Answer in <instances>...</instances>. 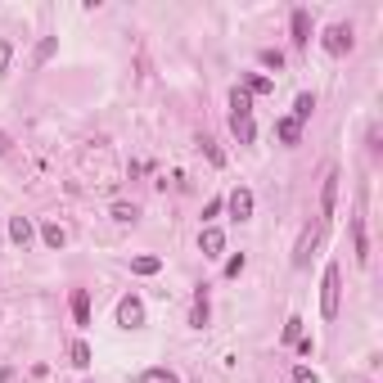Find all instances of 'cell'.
I'll return each instance as SVG.
<instances>
[{"mask_svg":"<svg viewBox=\"0 0 383 383\" xmlns=\"http://www.w3.org/2000/svg\"><path fill=\"white\" fill-rule=\"evenodd\" d=\"M338 302H343V270H338V262H329L325 275H320V316L338 320Z\"/></svg>","mask_w":383,"mask_h":383,"instance_id":"1","label":"cell"},{"mask_svg":"<svg viewBox=\"0 0 383 383\" xmlns=\"http://www.w3.org/2000/svg\"><path fill=\"white\" fill-rule=\"evenodd\" d=\"M118 325L122 329H140L144 325V302L135 298V293H127V298L118 302Z\"/></svg>","mask_w":383,"mask_h":383,"instance_id":"2","label":"cell"},{"mask_svg":"<svg viewBox=\"0 0 383 383\" xmlns=\"http://www.w3.org/2000/svg\"><path fill=\"white\" fill-rule=\"evenodd\" d=\"M325 50L329 55H348L352 50V28L348 23H329L325 28Z\"/></svg>","mask_w":383,"mask_h":383,"instance_id":"3","label":"cell"},{"mask_svg":"<svg viewBox=\"0 0 383 383\" xmlns=\"http://www.w3.org/2000/svg\"><path fill=\"white\" fill-rule=\"evenodd\" d=\"M226 207H230V217H234V221H248V217H253V190H248V185H239V190H230Z\"/></svg>","mask_w":383,"mask_h":383,"instance_id":"4","label":"cell"},{"mask_svg":"<svg viewBox=\"0 0 383 383\" xmlns=\"http://www.w3.org/2000/svg\"><path fill=\"white\" fill-rule=\"evenodd\" d=\"M333 207H338V171L325 176V190H320V221H333Z\"/></svg>","mask_w":383,"mask_h":383,"instance_id":"5","label":"cell"},{"mask_svg":"<svg viewBox=\"0 0 383 383\" xmlns=\"http://www.w3.org/2000/svg\"><path fill=\"white\" fill-rule=\"evenodd\" d=\"M289 28H293V45H298V50H307V45H311V14H307V9H293Z\"/></svg>","mask_w":383,"mask_h":383,"instance_id":"6","label":"cell"},{"mask_svg":"<svg viewBox=\"0 0 383 383\" xmlns=\"http://www.w3.org/2000/svg\"><path fill=\"white\" fill-rule=\"evenodd\" d=\"M316 244H320V221H316V226H307V230H302V239H298V253H293V266H307V262H311V248H316Z\"/></svg>","mask_w":383,"mask_h":383,"instance_id":"7","label":"cell"},{"mask_svg":"<svg viewBox=\"0 0 383 383\" xmlns=\"http://www.w3.org/2000/svg\"><path fill=\"white\" fill-rule=\"evenodd\" d=\"M199 248H203V257H221V253H226V234H221L217 226H207L199 234Z\"/></svg>","mask_w":383,"mask_h":383,"instance_id":"8","label":"cell"},{"mask_svg":"<svg viewBox=\"0 0 383 383\" xmlns=\"http://www.w3.org/2000/svg\"><path fill=\"white\" fill-rule=\"evenodd\" d=\"M230 131L239 135V144H253L257 131H253V113H230Z\"/></svg>","mask_w":383,"mask_h":383,"instance_id":"9","label":"cell"},{"mask_svg":"<svg viewBox=\"0 0 383 383\" xmlns=\"http://www.w3.org/2000/svg\"><path fill=\"white\" fill-rule=\"evenodd\" d=\"M275 135H280V144H298L302 140V122L298 118H280L275 122Z\"/></svg>","mask_w":383,"mask_h":383,"instance_id":"10","label":"cell"},{"mask_svg":"<svg viewBox=\"0 0 383 383\" xmlns=\"http://www.w3.org/2000/svg\"><path fill=\"white\" fill-rule=\"evenodd\" d=\"M41 239H45V248H64V244H68V230L64 226H59V221H45V226H41Z\"/></svg>","mask_w":383,"mask_h":383,"instance_id":"11","label":"cell"},{"mask_svg":"<svg viewBox=\"0 0 383 383\" xmlns=\"http://www.w3.org/2000/svg\"><path fill=\"white\" fill-rule=\"evenodd\" d=\"M239 91H244V95H270V91H275V81H270L266 72H253V77H244Z\"/></svg>","mask_w":383,"mask_h":383,"instance_id":"12","label":"cell"},{"mask_svg":"<svg viewBox=\"0 0 383 383\" xmlns=\"http://www.w3.org/2000/svg\"><path fill=\"white\" fill-rule=\"evenodd\" d=\"M352 239H356V262H370V239H365V221L361 217H352Z\"/></svg>","mask_w":383,"mask_h":383,"instance_id":"13","label":"cell"},{"mask_svg":"<svg viewBox=\"0 0 383 383\" xmlns=\"http://www.w3.org/2000/svg\"><path fill=\"white\" fill-rule=\"evenodd\" d=\"M9 239H14L18 248H28V244H32V221L28 217H14V221H9Z\"/></svg>","mask_w":383,"mask_h":383,"instance_id":"14","label":"cell"},{"mask_svg":"<svg viewBox=\"0 0 383 383\" xmlns=\"http://www.w3.org/2000/svg\"><path fill=\"white\" fill-rule=\"evenodd\" d=\"M72 316H77V325H91V298H86V289L72 293Z\"/></svg>","mask_w":383,"mask_h":383,"instance_id":"15","label":"cell"},{"mask_svg":"<svg viewBox=\"0 0 383 383\" xmlns=\"http://www.w3.org/2000/svg\"><path fill=\"white\" fill-rule=\"evenodd\" d=\"M131 270H135V275H158V270H163V257L144 253V257H135V262H131Z\"/></svg>","mask_w":383,"mask_h":383,"instance_id":"16","label":"cell"},{"mask_svg":"<svg viewBox=\"0 0 383 383\" xmlns=\"http://www.w3.org/2000/svg\"><path fill=\"white\" fill-rule=\"evenodd\" d=\"M55 50H59V36H45V41L36 45V59H32V64H36V68H41V64H50Z\"/></svg>","mask_w":383,"mask_h":383,"instance_id":"17","label":"cell"},{"mask_svg":"<svg viewBox=\"0 0 383 383\" xmlns=\"http://www.w3.org/2000/svg\"><path fill=\"white\" fill-rule=\"evenodd\" d=\"M190 325H194V329H203V325H207V293H203V289H199V298H194V311H190Z\"/></svg>","mask_w":383,"mask_h":383,"instance_id":"18","label":"cell"},{"mask_svg":"<svg viewBox=\"0 0 383 383\" xmlns=\"http://www.w3.org/2000/svg\"><path fill=\"white\" fill-rule=\"evenodd\" d=\"M140 383H181L176 375H171V370H163V365H154V370H144L140 375Z\"/></svg>","mask_w":383,"mask_h":383,"instance_id":"19","label":"cell"},{"mask_svg":"<svg viewBox=\"0 0 383 383\" xmlns=\"http://www.w3.org/2000/svg\"><path fill=\"white\" fill-rule=\"evenodd\" d=\"M311 108H316V95H298V104H293V113H289V118L307 122V118H311Z\"/></svg>","mask_w":383,"mask_h":383,"instance_id":"20","label":"cell"},{"mask_svg":"<svg viewBox=\"0 0 383 383\" xmlns=\"http://www.w3.org/2000/svg\"><path fill=\"white\" fill-rule=\"evenodd\" d=\"M68 356H72V365H77V370H86V365H91V348H86L81 338H77V343H72V348H68Z\"/></svg>","mask_w":383,"mask_h":383,"instance_id":"21","label":"cell"},{"mask_svg":"<svg viewBox=\"0 0 383 383\" xmlns=\"http://www.w3.org/2000/svg\"><path fill=\"white\" fill-rule=\"evenodd\" d=\"M302 338V316H289L284 320V343H298Z\"/></svg>","mask_w":383,"mask_h":383,"instance_id":"22","label":"cell"},{"mask_svg":"<svg viewBox=\"0 0 383 383\" xmlns=\"http://www.w3.org/2000/svg\"><path fill=\"white\" fill-rule=\"evenodd\" d=\"M293 383H320V375L311 365H293Z\"/></svg>","mask_w":383,"mask_h":383,"instance_id":"23","label":"cell"},{"mask_svg":"<svg viewBox=\"0 0 383 383\" xmlns=\"http://www.w3.org/2000/svg\"><path fill=\"white\" fill-rule=\"evenodd\" d=\"M9 59H14V45H9L5 36H0V77H5V72H9Z\"/></svg>","mask_w":383,"mask_h":383,"instance_id":"24","label":"cell"},{"mask_svg":"<svg viewBox=\"0 0 383 383\" xmlns=\"http://www.w3.org/2000/svg\"><path fill=\"white\" fill-rule=\"evenodd\" d=\"M113 221H122V226L135 221V207H131V203H113Z\"/></svg>","mask_w":383,"mask_h":383,"instance_id":"25","label":"cell"},{"mask_svg":"<svg viewBox=\"0 0 383 383\" xmlns=\"http://www.w3.org/2000/svg\"><path fill=\"white\" fill-rule=\"evenodd\" d=\"M262 68H275V72H280V68H284V55H280V50H262Z\"/></svg>","mask_w":383,"mask_h":383,"instance_id":"26","label":"cell"},{"mask_svg":"<svg viewBox=\"0 0 383 383\" xmlns=\"http://www.w3.org/2000/svg\"><path fill=\"white\" fill-rule=\"evenodd\" d=\"M239 270H244V253H239V257H230V262H226V275H230V280L239 275Z\"/></svg>","mask_w":383,"mask_h":383,"instance_id":"27","label":"cell"},{"mask_svg":"<svg viewBox=\"0 0 383 383\" xmlns=\"http://www.w3.org/2000/svg\"><path fill=\"white\" fill-rule=\"evenodd\" d=\"M221 207H226V203H221V199H212V203H207V207H203V221H212V217H221Z\"/></svg>","mask_w":383,"mask_h":383,"instance_id":"28","label":"cell"},{"mask_svg":"<svg viewBox=\"0 0 383 383\" xmlns=\"http://www.w3.org/2000/svg\"><path fill=\"white\" fill-rule=\"evenodd\" d=\"M9 144H14V140H9V135H5V131H0V158H5V154H9Z\"/></svg>","mask_w":383,"mask_h":383,"instance_id":"29","label":"cell"}]
</instances>
